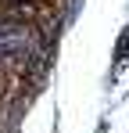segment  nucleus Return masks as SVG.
Wrapping results in <instances>:
<instances>
[{"label": "nucleus", "mask_w": 129, "mask_h": 133, "mask_svg": "<svg viewBox=\"0 0 129 133\" xmlns=\"http://www.w3.org/2000/svg\"><path fill=\"white\" fill-rule=\"evenodd\" d=\"M129 58V29L118 36V47H115V61H126Z\"/></svg>", "instance_id": "nucleus-1"}]
</instances>
